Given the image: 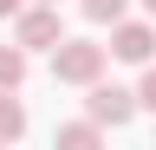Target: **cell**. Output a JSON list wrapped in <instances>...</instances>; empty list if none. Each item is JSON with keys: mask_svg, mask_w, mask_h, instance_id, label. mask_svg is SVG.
<instances>
[{"mask_svg": "<svg viewBox=\"0 0 156 150\" xmlns=\"http://www.w3.org/2000/svg\"><path fill=\"white\" fill-rule=\"evenodd\" d=\"M104 59H111V46L65 39V46H52V79L58 85H98V79H104Z\"/></svg>", "mask_w": 156, "mask_h": 150, "instance_id": "cell-1", "label": "cell"}, {"mask_svg": "<svg viewBox=\"0 0 156 150\" xmlns=\"http://www.w3.org/2000/svg\"><path fill=\"white\" fill-rule=\"evenodd\" d=\"M13 39L26 46V52H52V46H65V20H58V0H39V7H26L13 20Z\"/></svg>", "mask_w": 156, "mask_h": 150, "instance_id": "cell-2", "label": "cell"}, {"mask_svg": "<svg viewBox=\"0 0 156 150\" xmlns=\"http://www.w3.org/2000/svg\"><path fill=\"white\" fill-rule=\"evenodd\" d=\"M150 52H156V26H150V20H117V26H111V59L150 65Z\"/></svg>", "mask_w": 156, "mask_h": 150, "instance_id": "cell-3", "label": "cell"}, {"mask_svg": "<svg viewBox=\"0 0 156 150\" xmlns=\"http://www.w3.org/2000/svg\"><path fill=\"white\" fill-rule=\"evenodd\" d=\"M136 104H143V98H136V91H124V85H104V79L91 85V118L104 124V130H124Z\"/></svg>", "mask_w": 156, "mask_h": 150, "instance_id": "cell-4", "label": "cell"}, {"mask_svg": "<svg viewBox=\"0 0 156 150\" xmlns=\"http://www.w3.org/2000/svg\"><path fill=\"white\" fill-rule=\"evenodd\" d=\"M20 137H26V104L13 91H0V144H20Z\"/></svg>", "mask_w": 156, "mask_h": 150, "instance_id": "cell-5", "label": "cell"}, {"mask_svg": "<svg viewBox=\"0 0 156 150\" xmlns=\"http://www.w3.org/2000/svg\"><path fill=\"white\" fill-rule=\"evenodd\" d=\"M26 79V46H0V91H20Z\"/></svg>", "mask_w": 156, "mask_h": 150, "instance_id": "cell-6", "label": "cell"}, {"mask_svg": "<svg viewBox=\"0 0 156 150\" xmlns=\"http://www.w3.org/2000/svg\"><path fill=\"white\" fill-rule=\"evenodd\" d=\"M98 137H104V124H98V118H78V124H65V130H58V144H72V150H91Z\"/></svg>", "mask_w": 156, "mask_h": 150, "instance_id": "cell-7", "label": "cell"}, {"mask_svg": "<svg viewBox=\"0 0 156 150\" xmlns=\"http://www.w3.org/2000/svg\"><path fill=\"white\" fill-rule=\"evenodd\" d=\"M78 7H85V20H91V26H117L130 0H78Z\"/></svg>", "mask_w": 156, "mask_h": 150, "instance_id": "cell-8", "label": "cell"}, {"mask_svg": "<svg viewBox=\"0 0 156 150\" xmlns=\"http://www.w3.org/2000/svg\"><path fill=\"white\" fill-rule=\"evenodd\" d=\"M136 98H143V104H150V111H156V65H150V72H143V85H136Z\"/></svg>", "mask_w": 156, "mask_h": 150, "instance_id": "cell-9", "label": "cell"}, {"mask_svg": "<svg viewBox=\"0 0 156 150\" xmlns=\"http://www.w3.org/2000/svg\"><path fill=\"white\" fill-rule=\"evenodd\" d=\"M26 13V0H0V20H20Z\"/></svg>", "mask_w": 156, "mask_h": 150, "instance_id": "cell-10", "label": "cell"}, {"mask_svg": "<svg viewBox=\"0 0 156 150\" xmlns=\"http://www.w3.org/2000/svg\"><path fill=\"white\" fill-rule=\"evenodd\" d=\"M143 7H150V13H156V0H143Z\"/></svg>", "mask_w": 156, "mask_h": 150, "instance_id": "cell-11", "label": "cell"}]
</instances>
